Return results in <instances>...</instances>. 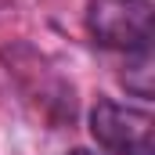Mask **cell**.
I'll use <instances>...</instances> for the list:
<instances>
[{
  "label": "cell",
  "mask_w": 155,
  "mask_h": 155,
  "mask_svg": "<svg viewBox=\"0 0 155 155\" xmlns=\"http://www.w3.org/2000/svg\"><path fill=\"white\" fill-rule=\"evenodd\" d=\"M65 155H94V152H83V148H72V152H65Z\"/></svg>",
  "instance_id": "cell-3"
},
{
  "label": "cell",
  "mask_w": 155,
  "mask_h": 155,
  "mask_svg": "<svg viewBox=\"0 0 155 155\" xmlns=\"http://www.w3.org/2000/svg\"><path fill=\"white\" fill-rule=\"evenodd\" d=\"M155 0H90L87 4V33L97 47L141 54L152 51Z\"/></svg>",
  "instance_id": "cell-1"
},
{
  "label": "cell",
  "mask_w": 155,
  "mask_h": 155,
  "mask_svg": "<svg viewBox=\"0 0 155 155\" xmlns=\"http://www.w3.org/2000/svg\"><path fill=\"white\" fill-rule=\"evenodd\" d=\"M90 134L108 155H155V119L130 101L101 97L90 108Z\"/></svg>",
  "instance_id": "cell-2"
}]
</instances>
